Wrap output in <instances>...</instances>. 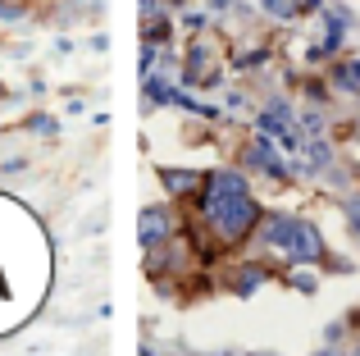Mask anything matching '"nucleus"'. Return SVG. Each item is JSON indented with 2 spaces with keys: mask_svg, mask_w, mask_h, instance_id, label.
<instances>
[{
  "mask_svg": "<svg viewBox=\"0 0 360 356\" xmlns=\"http://www.w3.org/2000/svg\"><path fill=\"white\" fill-rule=\"evenodd\" d=\"M196 215H192V238L201 242V256H219V251H238L260 233V201H255L246 174L238 170H210L205 178V192L196 196Z\"/></svg>",
  "mask_w": 360,
  "mask_h": 356,
  "instance_id": "obj_1",
  "label": "nucleus"
},
{
  "mask_svg": "<svg viewBox=\"0 0 360 356\" xmlns=\"http://www.w3.org/2000/svg\"><path fill=\"white\" fill-rule=\"evenodd\" d=\"M260 242L269 251H278L288 265H319L328 256L324 238L310 220H297V215H264L260 220Z\"/></svg>",
  "mask_w": 360,
  "mask_h": 356,
  "instance_id": "obj_2",
  "label": "nucleus"
},
{
  "mask_svg": "<svg viewBox=\"0 0 360 356\" xmlns=\"http://www.w3.org/2000/svg\"><path fill=\"white\" fill-rule=\"evenodd\" d=\"M219 73H224V51L210 37H196V42L187 46V60H183V82H192V87H214Z\"/></svg>",
  "mask_w": 360,
  "mask_h": 356,
  "instance_id": "obj_3",
  "label": "nucleus"
},
{
  "mask_svg": "<svg viewBox=\"0 0 360 356\" xmlns=\"http://www.w3.org/2000/svg\"><path fill=\"white\" fill-rule=\"evenodd\" d=\"M137 229H141V247H160V242H169L174 233H183V210H178V201H160V205H146V210L137 215Z\"/></svg>",
  "mask_w": 360,
  "mask_h": 356,
  "instance_id": "obj_4",
  "label": "nucleus"
},
{
  "mask_svg": "<svg viewBox=\"0 0 360 356\" xmlns=\"http://www.w3.org/2000/svg\"><path fill=\"white\" fill-rule=\"evenodd\" d=\"M269 279H274L269 260H233L219 284H224V293H233V297H251V293H260Z\"/></svg>",
  "mask_w": 360,
  "mask_h": 356,
  "instance_id": "obj_5",
  "label": "nucleus"
},
{
  "mask_svg": "<svg viewBox=\"0 0 360 356\" xmlns=\"http://www.w3.org/2000/svg\"><path fill=\"white\" fill-rule=\"evenodd\" d=\"M155 178L169 192V201H196V196L205 192L210 170H174V165H165V170H155Z\"/></svg>",
  "mask_w": 360,
  "mask_h": 356,
  "instance_id": "obj_6",
  "label": "nucleus"
},
{
  "mask_svg": "<svg viewBox=\"0 0 360 356\" xmlns=\"http://www.w3.org/2000/svg\"><path fill=\"white\" fill-rule=\"evenodd\" d=\"M137 27H141V42L165 46V37H169V5H165V0H141Z\"/></svg>",
  "mask_w": 360,
  "mask_h": 356,
  "instance_id": "obj_7",
  "label": "nucleus"
},
{
  "mask_svg": "<svg viewBox=\"0 0 360 356\" xmlns=\"http://www.w3.org/2000/svg\"><path fill=\"white\" fill-rule=\"evenodd\" d=\"M32 18V5L27 0H0V23L5 27H18V23H27Z\"/></svg>",
  "mask_w": 360,
  "mask_h": 356,
  "instance_id": "obj_8",
  "label": "nucleus"
},
{
  "mask_svg": "<svg viewBox=\"0 0 360 356\" xmlns=\"http://www.w3.org/2000/svg\"><path fill=\"white\" fill-rule=\"evenodd\" d=\"M260 9L269 18H292V14H306L301 9V0H260Z\"/></svg>",
  "mask_w": 360,
  "mask_h": 356,
  "instance_id": "obj_9",
  "label": "nucleus"
},
{
  "mask_svg": "<svg viewBox=\"0 0 360 356\" xmlns=\"http://www.w3.org/2000/svg\"><path fill=\"white\" fill-rule=\"evenodd\" d=\"M23 133H41V137H55V133H60V124H55V115H27Z\"/></svg>",
  "mask_w": 360,
  "mask_h": 356,
  "instance_id": "obj_10",
  "label": "nucleus"
},
{
  "mask_svg": "<svg viewBox=\"0 0 360 356\" xmlns=\"http://www.w3.org/2000/svg\"><path fill=\"white\" fill-rule=\"evenodd\" d=\"M165 5H183V0H165Z\"/></svg>",
  "mask_w": 360,
  "mask_h": 356,
  "instance_id": "obj_11",
  "label": "nucleus"
},
{
  "mask_svg": "<svg viewBox=\"0 0 360 356\" xmlns=\"http://www.w3.org/2000/svg\"><path fill=\"white\" fill-rule=\"evenodd\" d=\"M27 5H37V0H27Z\"/></svg>",
  "mask_w": 360,
  "mask_h": 356,
  "instance_id": "obj_12",
  "label": "nucleus"
}]
</instances>
